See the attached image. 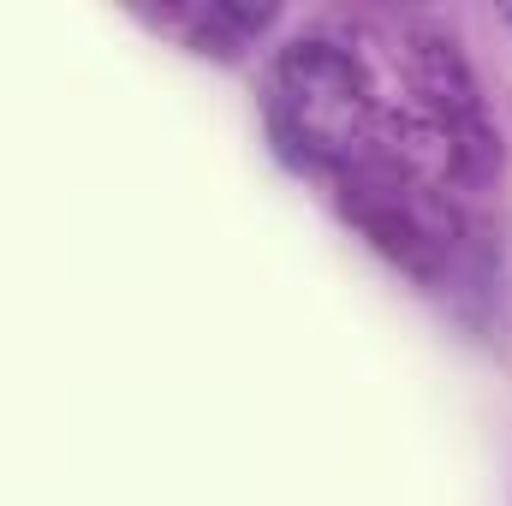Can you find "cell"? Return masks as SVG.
<instances>
[{
  "instance_id": "cell-1",
  "label": "cell",
  "mask_w": 512,
  "mask_h": 506,
  "mask_svg": "<svg viewBox=\"0 0 512 506\" xmlns=\"http://www.w3.org/2000/svg\"><path fill=\"white\" fill-rule=\"evenodd\" d=\"M274 114L304 149H346L364 114H370V84L358 60L334 42H292L274 66Z\"/></svg>"
},
{
  "instance_id": "cell-2",
  "label": "cell",
  "mask_w": 512,
  "mask_h": 506,
  "mask_svg": "<svg viewBox=\"0 0 512 506\" xmlns=\"http://www.w3.org/2000/svg\"><path fill=\"white\" fill-rule=\"evenodd\" d=\"M411 66H417V84L429 96V108L441 114V131H447V149L471 167V173H489L501 167V143L489 131V114H483V96H477V78L459 54L453 36H435L423 30L417 48H411Z\"/></svg>"
},
{
  "instance_id": "cell-3",
  "label": "cell",
  "mask_w": 512,
  "mask_h": 506,
  "mask_svg": "<svg viewBox=\"0 0 512 506\" xmlns=\"http://www.w3.org/2000/svg\"><path fill=\"white\" fill-rule=\"evenodd\" d=\"M346 209L358 215V227H364V233H370L387 256H399V262H405V268H417V274L429 268L435 239L417 227V215H405V209H399V197H364V191H358Z\"/></svg>"
},
{
  "instance_id": "cell-4",
  "label": "cell",
  "mask_w": 512,
  "mask_h": 506,
  "mask_svg": "<svg viewBox=\"0 0 512 506\" xmlns=\"http://www.w3.org/2000/svg\"><path fill=\"white\" fill-rule=\"evenodd\" d=\"M507 24H512V6H507Z\"/></svg>"
}]
</instances>
